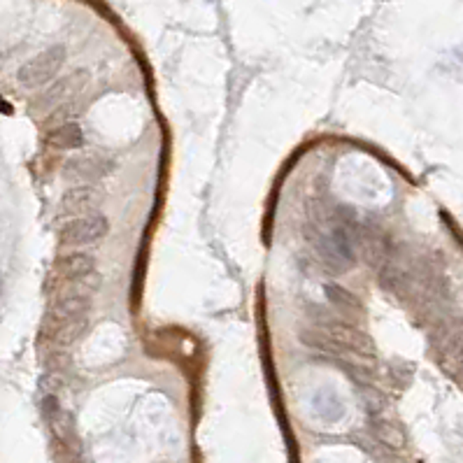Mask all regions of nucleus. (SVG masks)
<instances>
[{
    "label": "nucleus",
    "mask_w": 463,
    "mask_h": 463,
    "mask_svg": "<svg viewBox=\"0 0 463 463\" xmlns=\"http://www.w3.org/2000/svg\"><path fill=\"white\" fill-rule=\"evenodd\" d=\"M63 63H66V47L54 45L23 63L17 73V79L23 89H40V86L52 82L56 73L63 68Z\"/></svg>",
    "instance_id": "nucleus-2"
},
{
    "label": "nucleus",
    "mask_w": 463,
    "mask_h": 463,
    "mask_svg": "<svg viewBox=\"0 0 463 463\" xmlns=\"http://www.w3.org/2000/svg\"><path fill=\"white\" fill-rule=\"evenodd\" d=\"M95 203H98V194L91 187H75L63 194L61 210L70 217H79V214L93 212Z\"/></svg>",
    "instance_id": "nucleus-7"
},
{
    "label": "nucleus",
    "mask_w": 463,
    "mask_h": 463,
    "mask_svg": "<svg viewBox=\"0 0 463 463\" xmlns=\"http://www.w3.org/2000/svg\"><path fill=\"white\" fill-rule=\"evenodd\" d=\"M91 310V296L86 293H77V291H70L66 293L63 298H59L54 303L49 319L54 324H61V322H77V319H86Z\"/></svg>",
    "instance_id": "nucleus-6"
},
{
    "label": "nucleus",
    "mask_w": 463,
    "mask_h": 463,
    "mask_svg": "<svg viewBox=\"0 0 463 463\" xmlns=\"http://www.w3.org/2000/svg\"><path fill=\"white\" fill-rule=\"evenodd\" d=\"M450 356H452V361L459 365V370L463 373V329L459 333H454L452 335V340H450Z\"/></svg>",
    "instance_id": "nucleus-9"
},
{
    "label": "nucleus",
    "mask_w": 463,
    "mask_h": 463,
    "mask_svg": "<svg viewBox=\"0 0 463 463\" xmlns=\"http://www.w3.org/2000/svg\"><path fill=\"white\" fill-rule=\"evenodd\" d=\"M115 170V161L105 154V151L91 149V151H77V154L68 156L63 163V177L66 180H102Z\"/></svg>",
    "instance_id": "nucleus-4"
},
{
    "label": "nucleus",
    "mask_w": 463,
    "mask_h": 463,
    "mask_svg": "<svg viewBox=\"0 0 463 463\" xmlns=\"http://www.w3.org/2000/svg\"><path fill=\"white\" fill-rule=\"evenodd\" d=\"M110 223L102 212H86L79 217H70L61 226V245L66 247H86L93 242H100L107 235Z\"/></svg>",
    "instance_id": "nucleus-3"
},
{
    "label": "nucleus",
    "mask_w": 463,
    "mask_h": 463,
    "mask_svg": "<svg viewBox=\"0 0 463 463\" xmlns=\"http://www.w3.org/2000/svg\"><path fill=\"white\" fill-rule=\"evenodd\" d=\"M49 145L54 149H79L84 147V131L77 122H68L61 126H54L49 133Z\"/></svg>",
    "instance_id": "nucleus-8"
},
{
    "label": "nucleus",
    "mask_w": 463,
    "mask_h": 463,
    "mask_svg": "<svg viewBox=\"0 0 463 463\" xmlns=\"http://www.w3.org/2000/svg\"><path fill=\"white\" fill-rule=\"evenodd\" d=\"M56 270L70 282V291L77 293H91L100 286V275H98V263L86 252H73L66 254L56 263Z\"/></svg>",
    "instance_id": "nucleus-1"
},
{
    "label": "nucleus",
    "mask_w": 463,
    "mask_h": 463,
    "mask_svg": "<svg viewBox=\"0 0 463 463\" xmlns=\"http://www.w3.org/2000/svg\"><path fill=\"white\" fill-rule=\"evenodd\" d=\"M84 82H86V73H73V75L59 79V82H54L49 89H45L42 93H40L37 107L56 110L59 105H63V102L73 100V95L82 89Z\"/></svg>",
    "instance_id": "nucleus-5"
}]
</instances>
